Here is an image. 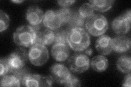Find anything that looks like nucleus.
I'll return each instance as SVG.
<instances>
[{
	"instance_id": "obj_20",
	"label": "nucleus",
	"mask_w": 131,
	"mask_h": 87,
	"mask_svg": "<svg viewBox=\"0 0 131 87\" xmlns=\"http://www.w3.org/2000/svg\"><path fill=\"white\" fill-rule=\"evenodd\" d=\"M85 23V18L81 16L79 12H73L72 18L68 22L70 29L74 28H83Z\"/></svg>"
},
{
	"instance_id": "obj_4",
	"label": "nucleus",
	"mask_w": 131,
	"mask_h": 87,
	"mask_svg": "<svg viewBox=\"0 0 131 87\" xmlns=\"http://www.w3.org/2000/svg\"><path fill=\"white\" fill-rule=\"evenodd\" d=\"M28 57L33 65L40 67L49 59V52L45 45L35 44L30 47L28 53Z\"/></svg>"
},
{
	"instance_id": "obj_19",
	"label": "nucleus",
	"mask_w": 131,
	"mask_h": 87,
	"mask_svg": "<svg viewBox=\"0 0 131 87\" xmlns=\"http://www.w3.org/2000/svg\"><path fill=\"white\" fill-rule=\"evenodd\" d=\"M1 86H20L21 82L19 78L13 74H6L2 77L1 80Z\"/></svg>"
},
{
	"instance_id": "obj_8",
	"label": "nucleus",
	"mask_w": 131,
	"mask_h": 87,
	"mask_svg": "<svg viewBox=\"0 0 131 87\" xmlns=\"http://www.w3.org/2000/svg\"><path fill=\"white\" fill-rule=\"evenodd\" d=\"M44 24L34 27L36 33V44L43 45H50L54 43L55 33L52 30L47 27H44Z\"/></svg>"
},
{
	"instance_id": "obj_25",
	"label": "nucleus",
	"mask_w": 131,
	"mask_h": 87,
	"mask_svg": "<svg viewBox=\"0 0 131 87\" xmlns=\"http://www.w3.org/2000/svg\"><path fill=\"white\" fill-rule=\"evenodd\" d=\"M62 85L70 87L80 86L81 83L78 78L71 73V74L67 78V80L64 82V83L62 84Z\"/></svg>"
},
{
	"instance_id": "obj_6",
	"label": "nucleus",
	"mask_w": 131,
	"mask_h": 87,
	"mask_svg": "<svg viewBox=\"0 0 131 87\" xmlns=\"http://www.w3.org/2000/svg\"><path fill=\"white\" fill-rule=\"evenodd\" d=\"M69 68L74 73H81L85 72L90 67L89 58L85 54L76 53L68 61Z\"/></svg>"
},
{
	"instance_id": "obj_1",
	"label": "nucleus",
	"mask_w": 131,
	"mask_h": 87,
	"mask_svg": "<svg viewBox=\"0 0 131 87\" xmlns=\"http://www.w3.org/2000/svg\"><path fill=\"white\" fill-rule=\"evenodd\" d=\"M67 42L73 50L81 52L89 46L90 38L89 33L83 28H74L67 32Z\"/></svg>"
},
{
	"instance_id": "obj_10",
	"label": "nucleus",
	"mask_w": 131,
	"mask_h": 87,
	"mask_svg": "<svg viewBox=\"0 0 131 87\" xmlns=\"http://www.w3.org/2000/svg\"><path fill=\"white\" fill-rule=\"evenodd\" d=\"M44 14L40 8L36 6H30L28 8L26 14L27 21L33 28L42 24L43 21Z\"/></svg>"
},
{
	"instance_id": "obj_28",
	"label": "nucleus",
	"mask_w": 131,
	"mask_h": 87,
	"mask_svg": "<svg viewBox=\"0 0 131 87\" xmlns=\"http://www.w3.org/2000/svg\"><path fill=\"white\" fill-rule=\"evenodd\" d=\"M131 76L130 73H128L127 75L125 77L124 83L122 84L123 86L130 87L131 86Z\"/></svg>"
},
{
	"instance_id": "obj_12",
	"label": "nucleus",
	"mask_w": 131,
	"mask_h": 87,
	"mask_svg": "<svg viewBox=\"0 0 131 87\" xmlns=\"http://www.w3.org/2000/svg\"><path fill=\"white\" fill-rule=\"evenodd\" d=\"M44 26L51 30H56L61 27L62 23L57 16L56 11L48 10L44 13L43 21Z\"/></svg>"
},
{
	"instance_id": "obj_21",
	"label": "nucleus",
	"mask_w": 131,
	"mask_h": 87,
	"mask_svg": "<svg viewBox=\"0 0 131 87\" xmlns=\"http://www.w3.org/2000/svg\"><path fill=\"white\" fill-rule=\"evenodd\" d=\"M56 13L62 24L68 23L70 21L73 11L68 8H62L56 10Z\"/></svg>"
},
{
	"instance_id": "obj_5",
	"label": "nucleus",
	"mask_w": 131,
	"mask_h": 87,
	"mask_svg": "<svg viewBox=\"0 0 131 87\" xmlns=\"http://www.w3.org/2000/svg\"><path fill=\"white\" fill-rule=\"evenodd\" d=\"M9 66V73H14L24 68L27 60V53L24 48H16L7 57Z\"/></svg>"
},
{
	"instance_id": "obj_16",
	"label": "nucleus",
	"mask_w": 131,
	"mask_h": 87,
	"mask_svg": "<svg viewBox=\"0 0 131 87\" xmlns=\"http://www.w3.org/2000/svg\"><path fill=\"white\" fill-rule=\"evenodd\" d=\"M108 60L103 56L94 57L91 61V66L94 71L97 72L104 71L108 67Z\"/></svg>"
},
{
	"instance_id": "obj_18",
	"label": "nucleus",
	"mask_w": 131,
	"mask_h": 87,
	"mask_svg": "<svg viewBox=\"0 0 131 87\" xmlns=\"http://www.w3.org/2000/svg\"><path fill=\"white\" fill-rule=\"evenodd\" d=\"M117 69L122 73H127L131 71V59L127 56H122L116 62Z\"/></svg>"
},
{
	"instance_id": "obj_17",
	"label": "nucleus",
	"mask_w": 131,
	"mask_h": 87,
	"mask_svg": "<svg viewBox=\"0 0 131 87\" xmlns=\"http://www.w3.org/2000/svg\"><path fill=\"white\" fill-rule=\"evenodd\" d=\"M113 0H92L89 3L94 10L100 12H105L109 10L114 3Z\"/></svg>"
},
{
	"instance_id": "obj_14",
	"label": "nucleus",
	"mask_w": 131,
	"mask_h": 87,
	"mask_svg": "<svg viewBox=\"0 0 131 87\" xmlns=\"http://www.w3.org/2000/svg\"><path fill=\"white\" fill-rule=\"evenodd\" d=\"M51 55L56 61H64L69 57V48L67 45L54 44L51 48Z\"/></svg>"
},
{
	"instance_id": "obj_11",
	"label": "nucleus",
	"mask_w": 131,
	"mask_h": 87,
	"mask_svg": "<svg viewBox=\"0 0 131 87\" xmlns=\"http://www.w3.org/2000/svg\"><path fill=\"white\" fill-rule=\"evenodd\" d=\"M97 51L102 55H108L113 51V39L106 35H102L96 41Z\"/></svg>"
},
{
	"instance_id": "obj_13",
	"label": "nucleus",
	"mask_w": 131,
	"mask_h": 87,
	"mask_svg": "<svg viewBox=\"0 0 131 87\" xmlns=\"http://www.w3.org/2000/svg\"><path fill=\"white\" fill-rule=\"evenodd\" d=\"M130 39L128 36L121 35L113 39V50L122 53L128 51L130 48Z\"/></svg>"
},
{
	"instance_id": "obj_30",
	"label": "nucleus",
	"mask_w": 131,
	"mask_h": 87,
	"mask_svg": "<svg viewBox=\"0 0 131 87\" xmlns=\"http://www.w3.org/2000/svg\"><path fill=\"white\" fill-rule=\"evenodd\" d=\"M93 53V49L91 48H87L85 49V54L86 56H91Z\"/></svg>"
},
{
	"instance_id": "obj_24",
	"label": "nucleus",
	"mask_w": 131,
	"mask_h": 87,
	"mask_svg": "<svg viewBox=\"0 0 131 87\" xmlns=\"http://www.w3.org/2000/svg\"><path fill=\"white\" fill-rule=\"evenodd\" d=\"M9 17L5 12L0 10V32L5 31L9 25Z\"/></svg>"
},
{
	"instance_id": "obj_27",
	"label": "nucleus",
	"mask_w": 131,
	"mask_h": 87,
	"mask_svg": "<svg viewBox=\"0 0 131 87\" xmlns=\"http://www.w3.org/2000/svg\"><path fill=\"white\" fill-rule=\"evenodd\" d=\"M74 2H75V1H74V0H64V1L60 0V1H57L59 5L63 8H67L70 6Z\"/></svg>"
},
{
	"instance_id": "obj_23",
	"label": "nucleus",
	"mask_w": 131,
	"mask_h": 87,
	"mask_svg": "<svg viewBox=\"0 0 131 87\" xmlns=\"http://www.w3.org/2000/svg\"><path fill=\"white\" fill-rule=\"evenodd\" d=\"M68 31L63 30H57L55 33V44L68 45L67 42V34Z\"/></svg>"
},
{
	"instance_id": "obj_3",
	"label": "nucleus",
	"mask_w": 131,
	"mask_h": 87,
	"mask_svg": "<svg viewBox=\"0 0 131 87\" xmlns=\"http://www.w3.org/2000/svg\"><path fill=\"white\" fill-rule=\"evenodd\" d=\"M85 27L91 35L100 36L103 34L108 30V21L103 15L94 14L87 19L85 22Z\"/></svg>"
},
{
	"instance_id": "obj_9",
	"label": "nucleus",
	"mask_w": 131,
	"mask_h": 87,
	"mask_svg": "<svg viewBox=\"0 0 131 87\" xmlns=\"http://www.w3.org/2000/svg\"><path fill=\"white\" fill-rule=\"evenodd\" d=\"M50 77L53 81L62 85L71 74L69 69L61 64H55L50 68Z\"/></svg>"
},
{
	"instance_id": "obj_26",
	"label": "nucleus",
	"mask_w": 131,
	"mask_h": 87,
	"mask_svg": "<svg viewBox=\"0 0 131 87\" xmlns=\"http://www.w3.org/2000/svg\"><path fill=\"white\" fill-rule=\"evenodd\" d=\"M0 76L1 77L9 73V66L8 63L7 58H1L0 60Z\"/></svg>"
},
{
	"instance_id": "obj_7",
	"label": "nucleus",
	"mask_w": 131,
	"mask_h": 87,
	"mask_svg": "<svg viewBox=\"0 0 131 87\" xmlns=\"http://www.w3.org/2000/svg\"><path fill=\"white\" fill-rule=\"evenodd\" d=\"M53 80L50 76H44L38 74L28 73L21 81V86H51Z\"/></svg>"
},
{
	"instance_id": "obj_31",
	"label": "nucleus",
	"mask_w": 131,
	"mask_h": 87,
	"mask_svg": "<svg viewBox=\"0 0 131 87\" xmlns=\"http://www.w3.org/2000/svg\"><path fill=\"white\" fill-rule=\"evenodd\" d=\"M12 2L13 3H23V2H24V1H22V0H13V1H12Z\"/></svg>"
},
{
	"instance_id": "obj_15",
	"label": "nucleus",
	"mask_w": 131,
	"mask_h": 87,
	"mask_svg": "<svg viewBox=\"0 0 131 87\" xmlns=\"http://www.w3.org/2000/svg\"><path fill=\"white\" fill-rule=\"evenodd\" d=\"M130 27V22L128 21L121 15L115 19L112 23V27L114 32L118 35L126 34Z\"/></svg>"
},
{
	"instance_id": "obj_22",
	"label": "nucleus",
	"mask_w": 131,
	"mask_h": 87,
	"mask_svg": "<svg viewBox=\"0 0 131 87\" xmlns=\"http://www.w3.org/2000/svg\"><path fill=\"white\" fill-rule=\"evenodd\" d=\"M79 13L83 18L88 19L94 15V9L90 3H85L79 8Z\"/></svg>"
},
{
	"instance_id": "obj_29",
	"label": "nucleus",
	"mask_w": 131,
	"mask_h": 87,
	"mask_svg": "<svg viewBox=\"0 0 131 87\" xmlns=\"http://www.w3.org/2000/svg\"><path fill=\"white\" fill-rule=\"evenodd\" d=\"M123 18H124L126 20H127L128 21L130 22L131 19V11L130 10H128L126 11L124 14L121 15Z\"/></svg>"
},
{
	"instance_id": "obj_2",
	"label": "nucleus",
	"mask_w": 131,
	"mask_h": 87,
	"mask_svg": "<svg viewBox=\"0 0 131 87\" xmlns=\"http://www.w3.org/2000/svg\"><path fill=\"white\" fill-rule=\"evenodd\" d=\"M13 40L19 46L31 47L36 44V33L32 26L23 25L14 33Z\"/></svg>"
}]
</instances>
